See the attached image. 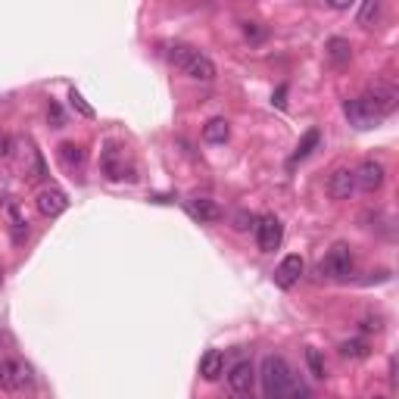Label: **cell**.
<instances>
[{
	"mask_svg": "<svg viewBox=\"0 0 399 399\" xmlns=\"http://www.w3.org/2000/svg\"><path fill=\"white\" fill-rule=\"evenodd\" d=\"M169 60H172L175 69H181L184 75L193 81H213L216 78V63L209 60L206 53L193 50V47H187V44L169 47Z\"/></svg>",
	"mask_w": 399,
	"mask_h": 399,
	"instance_id": "cell-2",
	"label": "cell"
},
{
	"mask_svg": "<svg viewBox=\"0 0 399 399\" xmlns=\"http://www.w3.org/2000/svg\"><path fill=\"white\" fill-rule=\"evenodd\" d=\"M344 110H346L349 125L362 128V132H365V128H374V125H378V119L371 116V110L365 107V103L359 100V97H356V100H346V107H344Z\"/></svg>",
	"mask_w": 399,
	"mask_h": 399,
	"instance_id": "cell-14",
	"label": "cell"
},
{
	"mask_svg": "<svg viewBox=\"0 0 399 399\" xmlns=\"http://www.w3.org/2000/svg\"><path fill=\"white\" fill-rule=\"evenodd\" d=\"M187 213L197 218L200 225H209V222H218V218H222V206L209 197H191L187 200Z\"/></svg>",
	"mask_w": 399,
	"mask_h": 399,
	"instance_id": "cell-13",
	"label": "cell"
},
{
	"mask_svg": "<svg viewBox=\"0 0 399 399\" xmlns=\"http://www.w3.org/2000/svg\"><path fill=\"white\" fill-rule=\"evenodd\" d=\"M353 265H356L353 250H349L346 243H334V247L328 250V256L321 259L319 275H324V278H334V281H344V278L353 275Z\"/></svg>",
	"mask_w": 399,
	"mask_h": 399,
	"instance_id": "cell-4",
	"label": "cell"
},
{
	"mask_svg": "<svg viewBox=\"0 0 399 399\" xmlns=\"http://www.w3.org/2000/svg\"><path fill=\"white\" fill-rule=\"evenodd\" d=\"M47 116H50V122H53V128H63V110L56 107V103H50V110H47Z\"/></svg>",
	"mask_w": 399,
	"mask_h": 399,
	"instance_id": "cell-27",
	"label": "cell"
},
{
	"mask_svg": "<svg viewBox=\"0 0 399 399\" xmlns=\"http://www.w3.org/2000/svg\"><path fill=\"white\" fill-rule=\"evenodd\" d=\"M22 172H26L28 181H41L44 178V159H41V153L35 150V147H28V166H22Z\"/></svg>",
	"mask_w": 399,
	"mask_h": 399,
	"instance_id": "cell-20",
	"label": "cell"
},
{
	"mask_svg": "<svg viewBox=\"0 0 399 399\" xmlns=\"http://www.w3.org/2000/svg\"><path fill=\"white\" fill-rule=\"evenodd\" d=\"M284 240V225L278 216H262L256 222V243L262 253H275Z\"/></svg>",
	"mask_w": 399,
	"mask_h": 399,
	"instance_id": "cell-5",
	"label": "cell"
},
{
	"mask_svg": "<svg viewBox=\"0 0 399 399\" xmlns=\"http://www.w3.org/2000/svg\"><path fill=\"white\" fill-rule=\"evenodd\" d=\"M359 100L365 103V107L371 110V116L378 122H384L390 112H393L399 107V91L393 85H384V81H378V85H371L368 91H365Z\"/></svg>",
	"mask_w": 399,
	"mask_h": 399,
	"instance_id": "cell-3",
	"label": "cell"
},
{
	"mask_svg": "<svg viewBox=\"0 0 399 399\" xmlns=\"http://www.w3.org/2000/svg\"><path fill=\"white\" fill-rule=\"evenodd\" d=\"M60 159L69 172H81V166H85V150H81L78 144L66 141V144H60Z\"/></svg>",
	"mask_w": 399,
	"mask_h": 399,
	"instance_id": "cell-19",
	"label": "cell"
},
{
	"mask_svg": "<svg viewBox=\"0 0 399 399\" xmlns=\"http://www.w3.org/2000/svg\"><path fill=\"white\" fill-rule=\"evenodd\" d=\"M387 181V169L381 166L378 159H365L359 169H356V187H362L365 193H378Z\"/></svg>",
	"mask_w": 399,
	"mask_h": 399,
	"instance_id": "cell-8",
	"label": "cell"
},
{
	"mask_svg": "<svg viewBox=\"0 0 399 399\" xmlns=\"http://www.w3.org/2000/svg\"><path fill=\"white\" fill-rule=\"evenodd\" d=\"M299 275H303V256H284V262L275 268V284H278L281 290H290L293 284L299 281Z\"/></svg>",
	"mask_w": 399,
	"mask_h": 399,
	"instance_id": "cell-12",
	"label": "cell"
},
{
	"mask_svg": "<svg viewBox=\"0 0 399 399\" xmlns=\"http://www.w3.org/2000/svg\"><path fill=\"white\" fill-rule=\"evenodd\" d=\"M243 35L253 38V41H262V38H265V31L259 28V22H243Z\"/></svg>",
	"mask_w": 399,
	"mask_h": 399,
	"instance_id": "cell-25",
	"label": "cell"
},
{
	"mask_svg": "<svg viewBox=\"0 0 399 399\" xmlns=\"http://www.w3.org/2000/svg\"><path fill=\"white\" fill-rule=\"evenodd\" d=\"M324 53H328V60L334 66H346V63L353 60V44H349L346 38H331L328 44H324Z\"/></svg>",
	"mask_w": 399,
	"mask_h": 399,
	"instance_id": "cell-15",
	"label": "cell"
},
{
	"mask_svg": "<svg viewBox=\"0 0 399 399\" xmlns=\"http://www.w3.org/2000/svg\"><path fill=\"white\" fill-rule=\"evenodd\" d=\"M256 384V368H253V362H238V365H231V371H228V387L234 390V393H250Z\"/></svg>",
	"mask_w": 399,
	"mask_h": 399,
	"instance_id": "cell-11",
	"label": "cell"
},
{
	"mask_svg": "<svg viewBox=\"0 0 399 399\" xmlns=\"http://www.w3.org/2000/svg\"><path fill=\"white\" fill-rule=\"evenodd\" d=\"M0 156H13V137L10 134H0Z\"/></svg>",
	"mask_w": 399,
	"mask_h": 399,
	"instance_id": "cell-26",
	"label": "cell"
},
{
	"mask_svg": "<svg viewBox=\"0 0 399 399\" xmlns=\"http://www.w3.org/2000/svg\"><path fill=\"white\" fill-rule=\"evenodd\" d=\"M22 387H31V371L28 365L16 362V359H0V390L16 393Z\"/></svg>",
	"mask_w": 399,
	"mask_h": 399,
	"instance_id": "cell-6",
	"label": "cell"
},
{
	"mask_svg": "<svg viewBox=\"0 0 399 399\" xmlns=\"http://www.w3.org/2000/svg\"><path fill=\"white\" fill-rule=\"evenodd\" d=\"M228 137H231V125L225 119H209L203 125V141L206 144H225Z\"/></svg>",
	"mask_w": 399,
	"mask_h": 399,
	"instance_id": "cell-18",
	"label": "cell"
},
{
	"mask_svg": "<svg viewBox=\"0 0 399 399\" xmlns=\"http://www.w3.org/2000/svg\"><path fill=\"white\" fill-rule=\"evenodd\" d=\"M378 16H381V0H365L359 10V26L368 28L371 22H378Z\"/></svg>",
	"mask_w": 399,
	"mask_h": 399,
	"instance_id": "cell-21",
	"label": "cell"
},
{
	"mask_svg": "<svg viewBox=\"0 0 399 399\" xmlns=\"http://www.w3.org/2000/svg\"><path fill=\"white\" fill-rule=\"evenodd\" d=\"M256 222V218L253 216H247V213H240L238 218H234V228H238V231H243V228H250V225H253Z\"/></svg>",
	"mask_w": 399,
	"mask_h": 399,
	"instance_id": "cell-28",
	"label": "cell"
},
{
	"mask_svg": "<svg viewBox=\"0 0 399 399\" xmlns=\"http://www.w3.org/2000/svg\"><path fill=\"white\" fill-rule=\"evenodd\" d=\"M69 103H72V110H78L85 119H94V107H87V100L78 91H69Z\"/></svg>",
	"mask_w": 399,
	"mask_h": 399,
	"instance_id": "cell-24",
	"label": "cell"
},
{
	"mask_svg": "<svg viewBox=\"0 0 399 399\" xmlns=\"http://www.w3.org/2000/svg\"><path fill=\"white\" fill-rule=\"evenodd\" d=\"M306 365L315 378H324V356L319 353V349H306Z\"/></svg>",
	"mask_w": 399,
	"mask_h": 399,
	"instance_id": "cell-23",
	"label": "cell"
},
{
	"mask_svg": "<svg viewBox=\"0 0 399 399\" xmlns=\"http://www.w3.org/2000/svg\"><path fill=\"white\" fill-rule=\"evenodd\" d=\"M328 193H331V200H349L356 193V172L353 169H346V166H340V169H334L331 178H328Z\"/></svg>",
	"mask_w": 399,
	"mask_h": 399,
	"instance_id": "cell-9",
	"label": "cell"
},
{
	"mask_svg": "<svg viewBox=\"0 0 399 399\" xmlns=\"http://www.w3.org/2000/svg\"><path fill=\"white\" fill-rule=\"evenodd\" d=\"M319 144H321V132H319V128H309V132L303 134V141L297 144V150H293V156H290V169L297 166V162H303V159L312 156V150H315Z\"/></svg>",
	"mask_w": 399,
	"mask_h": 399,
	"instance_id": "cell-17",
	"label": "cell"
},
{
	"mask_svg": "<svg viewBox=\"0 0 399 399\" xmlns=\"http://www.w3.org/2000/svg\"><path fill=\"white\" fill-rule=\"evenodd\" d=\"M100 169L103 175L110 178V181H122V178H128V156H125V147L119 144H107L100 153Z\"/></svg>",
	"mask_w": 399,
	"mask_h": 399,
	"instance_id": "cell-7",
	"label": "cell"
},
{
	"mask_svg": "<svg viewBox=\"0 0 399 399\" xmlns=\"http://www.w3.org/2000/svg\"><path fill=\"white\" fill-rule=\"evenodd\" d=\"M340 353H344L346 359H365V356H368V344H365V340H346V344L340 346Z\"/></svg>",
	"mask_w": 399,
	"mask_h": 399,
	"instance_id": "cell-22",
	"label": "cell"
},
{
	"mask_svg": "<svg viewBox=\"0 0 399 399\" xmlns=\"http://www.w3.org/2000/svg\"><path fill=\"white\" fill-rule=\"evenodd\" d=\"M200 374H203V381H218L225 374V356L218 349H209L200 359Z\"/></svg>",
	"mask_w": 399,
	"mask_h": 399,
	"instance_id": "cell-16",
	"label": "cell"
},
{
	"mask_svg": "<svg viewBox=\"0 0 399 399\" xmlns=\"http://www.w3.org/2000/svg\"><path fill=\"white\" fill-rule=\"evenodd\" d=\"M262 387L265 399H312V393L293 374L284 356H265L262 359Z\"/></svg>",
	"mask_w": 399,
	"mask_h": 399,
	"instance_id": "cell-1",
	"label": "cell"
},
{
	"mask_svg": "<svg viewBox=\"0 0 399 399\" xmlns=\"http://www.w3.org/2000/svg\"><path fill=\"white\" fill-rule=\"evenodd\" d=\"M374 399H387V396H374Z\"/></svg>",
	"mask_w": 399,
	"mask_h": 399,
	"instance_id": "cell-29",
	"label": "cell"
},
{
	"mask_svg": "<svg viewBox=\"0 0 399 399\" xmlns=\"http://www.w3.org/2000/svg\"><path fill=\"white\" fill-rule=\"evenodd\" d=\"M38 209H41V216H47V218H56V216H63L69 209V197L60 191V187H44V191L38 193Z\"/></svg>",
	"mask_w": 399,
	"mask_h": 399,
	"instance_id": "cell-10",
	"label": "cell"
}]
</instances>
